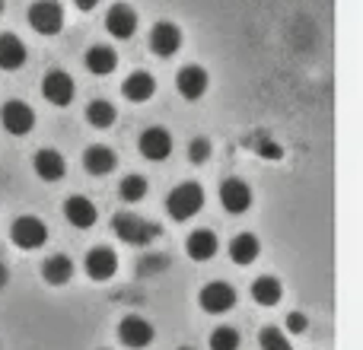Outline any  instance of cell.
I'll return each instance as SVG.
<instances>
[{
  "mask_svg": "<svg viewBox=\"0 0 363 350\" xmlns=\"http://www.w3.org/2000/svg\"><path fill=\"white\" fill-rule=\"evenodd\" d=\"M112 226H115V236H118L121 242H128V245H150L157 236H163L160 223L138 217V213H131V210L115 213Z\"/></svg>",
  "mask_w": 363,
  "mask_h": 350,
  "instance_id": "cell-1",
  "label": "cell"
},
{
  "mask_svg": "<svg viewBox=\"0 0 363 350\" xmlns=\"http://www.w3.org/2000/svg\"><path fill=\"white\" fill-rule=\"evenodd\" d=\"M201 207H204V191H201L198 181H182V185H176L169 191V198H166V210H169V217L179 220V223L191 220Z\"/></svg>",
  "mask_w": 363,
  "mask_h": 350,
  "instance_id": "cell-2",
  "label": "cell"
},
{
  "mask_svg": "<svg viewBox=\"0 0 363 350\" xmlns=\"http://www.w3.org/2000/svg\"><path fill=\"white\" fill-rule=\"evenodd\" d=\"M10 239H13V245L23 252L42 249V245L48 242V226L38 217H16L10 226Z\"/></svg>",
  "mask_w": 363,
  "mask_h": 350,
  "instance_id": "cell-3",
  "label": "cell"
},
{
  "mask_svg": "<svg viewBox=\"0 0 363 350\" xmlns=\"http://www.w3.org/2000/svg\"><path fill=\"white\" fill-rule=\"evenodd\" d=\"M29 26L38 35H57L64 26V6L57 0H35L29 6Z\"/></svg>",
  "mask_w": 363,
  "mask_h": 350,
  "instance_id": "cell-4",
  "label": "cell"
},
{
  "mask_svg": "<svg viewBox=\"0 0 363 350\" xmlns=\"http://www.w3.org/2000/svg\"><path fill=\"white\" fill-rule=\"evenodd\" d=\"M198 303H201L204 312L223 315V312H230V309L236 306V290H233L230 283H223V281H213V283H207V287H201Z\"/></svg>",
  "mask_w": 363,
  "mask_h": 350,
  "instance_id": "cell-5",
  "label": "cell"
},
{
  "mask_svg": "<svg viewBox=\"0 0 363 350\" xmlns=\"http://www.w3.org/2000/svg\"><path fill=\"white\" fill-rule=\"evenodd\" d=\"M0 125H4L10 134L23 137V134H29L32 125H35V112H32L23 99H10L0 106Z\"/></svg>",
  "mask_w": 363,
  "mask_h": 350,
  "instance_id": "cell-6",
  "label": "cell"
},
{
  "mask_svg": "<svg viewBox=\"0 0 363 350\" xmlns=\"http://www.w3.org/2000/svg\"><path fill=\"white\" fill-rule=\"evenodd\" d=\"M74 93H77V86H74V80H70V74H64V70H48V74H45L42 96L51 102V106H57V108L70 106V102H74Z\"/></svg>",
  "mask_w": 363,
  "mask_h": 350,
  "instance_id": "cell-7",
  "label": "cell"
},
{
  "mask_svg": "<svg viewBox=\"0 0 363 350\" xmlns=\"http://www.w3.org/2000/svg\"><path fill=\"white\" fill-rule=\"evenodd\" d=\"M118 338L125 347L144 350V347L153 344V325L147 319H140V315H125L118 325Z\"/></svg>",
  "mask_w": 363,
  "mask_h": 350,
  "instance_id": "cell-8",
  "label": "cell"
},
{
  "mask_svg": "<svg viewBox=\"0 0 363 350\" xmlns=\"http://www.w3.org/2000/svg\"><path fill=\"white\" fill-rule=\"evenodd\" d=\"M140 153H144L147 159H153V163H163V159H169L172 153V134L166 131V128H147L144 134H140Z\"/></svg>",
  "mask_w": 363,
  "mask_h": 350,
  "instance_id": "cell-9",
  "label": "cell"
},
{
  "mask_svg": "<svg viewBox=\"0 0 363 350\" xmlns=\"http://www.w3.org/2000/svg\"><path fill=\"white\" fill-rule=\"evenodd\" d=\"M83 268H86V274L99 283L112 281L115 271H118V255H115L112 249H106V245H99V249H93L86 258H83Z\"/></svg>",
  "mask_w": 363,
  "mask_h": 350,
  "instance_id": "cell-10",
  "label": "cell"
},
{
  "mask_svg": "<svg viewBox=\"0 0 363 350\" xmlns=\"http://www.w3.org/2000/svg\"><path fill=\"white\" fill-rule=\"evenodd\" d=\"M220 204H223L226 213H245L252 204V191L249 185H245L242 179H226L223 185H220Z\"/></svg>",
  "mask_w": 363,
  "mask_h": 350,
  "instance_id": "cell-11",
  "label": "cell"
},
{
  "mask_svg": "<svg viewBox=\"0 0 363 350\" xmlns=\"http://www.w3.org/2000/svg\"><path fill=\"white\" fill-rule=\"evenodd\" d=\"M182 48V32L176 23H157L150 29V51L160 57H172Z\"/></svg>",
  "mask_w": 363,
  "mask_h": 350,
  "instance_id": "cell-12",
  "label": "cell"
},
{
  "mask_svg": "<svg viewBox=\"0 0 363 350\" xmlns=\"http://www.w3.org/2000/svg\"><path fill=\"white\" fill-rule=\"evenodd\" d=\"M64 217H67V223L77 226V230H89V226L96 223V217H99V210H96V204L89 198L74 194V198L64 201Z\"/></svg>",
  "mask_w": 363,
  "mask_h": 350,
  "instance_id": "cell-13",
  "label": "cell"
},
{
  "mask_svg": "<svg viewBox=\"0 0 363 350\" xmlns=\"http://www.w3.org/2000/svg\"><path fill=\"white\" fill-rule=\"evenodd\" d=\"M106 29L112 32L115 38L125 42V38H131L134 32H138V13H134L128 4H115L106 16Z\"/></svg>",
  "mask_w": 363,
  "mask_h": 350,
  "instance_id": "cell-14",
  "label": "cell"
},
{
  "mask_svg": "<svg viewBox=\"0 0 363 350\" xmlns=\"http://www.w3.org/2000/svg\"><path fill=\"white\" fill-rule=\"evenodd\" d=\"M207 70L204 67H182L176 74V86H179V96H185V99H201V96L207 93Z\"/></svg>",
  "mask_w": 363,
  "mask_h": 350,
  "instance_id": "cell-15",
  "label": "cell"
},
{
  "mask_svg": "<svg viewBox=\"0 0 363 350\" xmlns=\"http://www.w3.org/2000/svg\"><path fill=\"white\" fill-rule=\"evenodd\" d=\"M32 166H35V175L42 181H57V179H64V172H67V163H64V157L57 150H38L35 159H32Z\"/></svg>",
  "mask_w": 363,
  "mask_h": 350,
  "instance_id": "cell-16",
  "label": "cell"
},
{
  "mask_svg": "<svg viewBox=\"0 0 363 350\" xmlns=\"http://www.w3.org/2000/svg\"><path fill=\"white\" fill-rule=\"evenodd\" d=\"M217 249H220V242L211 230H194L185 242L188 258H194V261H211V258L217 255Z\"/></svg>",
  "mask_w": 363,
  "mask_h": 350,
  "instance_id": "cell-17",
  "label": "cell"
},
{
  "mask_svg": "<svg viewBox=\"0 0 363 350\" xmlns=\"http://www.w3.org/2000/svg\"><path fill=\"white\" fill-rule=\"evenodd\" d=\"M121 93H125V99H131V102H147L153 93H157V83H153V77L147 74V70H134V74L121 83Z\"/></svg>",
  "mask_w": 363,
  "mask_h": 350,
  "instance_id": "cell-18",
  "label": "cell"
},
{
  "mask_svg": "<svg viewBox=\"0 0 363 350\" xmlns=\"http://www.w3.org/2000/svg\"><path fill=\"white\" fill-rule=\"evenodd\" d=\"M115 166H118V157L108 147H89L83 153V169L89 175H108V172H115Z\"/></svg>",
  "mask_w": 363,
  "mask_h": 350,
  "instance_id": "cell-19",
  "label": "cell"
},
{
  "mask_svg": "<svg viewBox=\"0 0 363 350\" xmlns=\"http://www.w3.org/2000/svg\"><path fill=\"white\" fill-rule=\"evenodd\" d=\"M26 64V45L13 32L0 35V70H19Z\"/></svg>",
  "mask_w": 363,
  "mask_h": 350,
  "instance_id": "cell-20",
  "label": "cell"
},
{
  "mask_svg": "<svg viewBox=\"0 0 363 350\" xmlns=\"http://www.w3.org/2000/svg\"><path fill=\"white\" fill-rule=\"evenodd\" d=\"M118 67V55H115L108 45H93L86 51V70L96 77H108L112 70Z\"/></svg>",
  "mask_w": 363,
  "mask_h": 350,
  "instance_id": "cell-21",
  "label": "cell"
},
{
  "mask_svg": "<svg viewBox=\"0 0 363 350\" xmlns=\"http://www.w3.org/2000/svg\"><path fill=\"white\" fill-rule=\"evenodd\" d=\"M284 296V287L277 277L264 274V277H255V283H252V300L258 303V306H277Z\"/></svg>",
  "mask_w": 363,
  "mask_h": 350,
  "instance_id": "cell-22",
  "label": "cell"
},
{
  "mask_svg": "<svg viewBox=\"0 0 363 350\" xmlns=\"http://www.w3.org/2000/svg\"><path fill=\"white\" fill-rule=\"evenodd\" d=\"M42 277L51 287H64V283L74 277V261H70L67 255H51L48 261L42 264Z\"/></svg>",
  "mask_w": 363,
  "mask_h": 350,
  "instance_id": "cell-23",
  "label": "cell"
},
{
  "mask_svg": "<svg viewBox=\"0 0 363 350\" xmlns=\"http://www.w3.org/2000/svg\"><path fill=\"white\" fill-rule=\"evenodd\" d=\"M258 239L252 236V232H239V236H233V242H230V258L236 264H252L258 258Z\"/></svg>",
  "mask_w": 363,
  "mask_h": 350,
  "instance_id": "cell-24",
  "label": "cell"
},
{
  "mask_svg": "<svg viewBox=\"0 0 363 350\" xmlns=\"http://www.w3.org/2000/svg\"><path fill=\"white\" fill-rule=\"evenodd\" d=\"M115 118H118V112H115V106L108 99H96V102H89V108H86V121L93 128H112L115 125Z\"/></svg>",
  "mask_w": 363,
  "mask_h": 350,
  "instance_id": "cell-25",
  "label": "cell"
},
{
  "mask_svg": "<svg viewBox=\"0 0 363 350\" xmlns=\"http://www.w3.org/2000/svg\"><path fill=\"white\" fill-rule=\"evenodd\" d=\"M118 194H121V201H128V204H134V201H144L147 179H144V175H125V179H121Z\"/></svg>",
  "mask_w": 363,
  "mask_h": 350,
  "instance_id": "cell-26",
  "label": "cell"
},
{
  "mask_svg": "<svg viewBox=\"0 0 363 350\" xmlns=\"http://www.w3.org/2000/svg\"><path fill=\"white\" fill-rule=\"evenodd\" d=\"M258 347L262 350H294L290 347V341H287V334H284L281 328H274V325H268V328L258 332Z\"/></svg>",
  "mask_w": 363,
  "mask_h": 350,
  "instance_id": "cell-27",
  "label": "cell"
},
{
  "mask_svg": "<svg viewBox=\"0 0 363 350\" xmlns=\"http://www.w3.org/2000/svg\"><path fill=\"white\" fill-rule=\"evenodd\" d=\"M211 350H239V332L220 325L217 332L211 334Z\"/></svg>",
  "mask_w": 363,
  "mask_h": 350,
  "instance_id": "cell-28",
  "label": "cell"
},
{
  "mask_svg": "<svg viewBox=\"0 0 363 350\" xmlns=\"http://www.w3.org/2000/svg\"><path fill=\"white\" fill-rule=\"evenodd\" d=\"M188 159H191L194 166L207 163V159H211V140H204V137H194L191 144H188Z\"/></svg>",
  "mask_w": 363,
  "mask_h": 350,
  "instance_id": "cell-29",
  "label": "cell"
},
{
  "mask_svg": "<svg viewBox=\"0 0 363 350\" xmlns=\"http://www.w3.org/2000/svg\"><path fill=\"white\" fill-rule=\"evenodd\" d=\"M255 150L262 153V157H268V159H281V144H274V140L268 137V134H262V137L255 140Z\"/></svg>",
  "mask_w": 363,
  "mask_h": 350,
  "instance_id": "cell-30",
  "label": "cell"
},
{
  "mask_svg": "<svg viewBox=\"0 0 363 350\" xmlns=\"http://www.w3.org/2000/svg\"><path fill=\"white\" fill-rule=\"evenodd\" d=\"M306 325H309V322H306V315H303V312H290V315H287V332H290V334L306 332Z\"/></svg>",
  "mask_w": 363,
  "mask_h": 350,
  "instance_id": "cell-31",
  "label": "cell"
},
{
  "mask_svg": "<svg viewBox=\"0 0 363 350\" xmlns=\"http://www.w3.org/2000/svg\"><path fill=\"white\" fill-rule=\"evenodd\" d=\"M74 4L80 6L83 13H89V10H93V6H96V4H99V0H74Z\"/></svg>",
  "mask_w": 363,
  "mask_h": 350,
  "instance_id": "cell-32",
  "label": "cell"
},
{
  "mask_svg": "<svg viewBox=\"0 0 363 350\" xmlns=\"http://www.w3.org/2000/svg\"><path fill=\"white\" fill-rule=\"evenodd\" d=\"M6 281H10V271H6V264L0 261V290L6 287Z\"/></svg>",
  "mask_w": 363,
  "mask_h": 350,
  "instance_id": "cell-33",
  "label": "cell"
},
{
  "mask_svg": "<svg viewBox=\"0 0 363 350\" xmlns=\"http://www.w3.org/2000/svg\"><path fill=\"white\" fill-rule=\"evenodd\" d=\"M0 13H4V0H0Z\"/></svg>",
  "mask_w": 363,
  "mask_h": 350,
  "instance_id": "cell-34",
  "label": "cell"
},
{
  "mask_svg": "<svg viewBox=\"0 0 363 350\" xmlns=\"http://www.w3.org/2000/svg\"><path fill=\"white\" fill-rule=\"evenodd\" d=\"M179 350H194V347H179Z\"/></svg>",
  "mask_w": 363,
  "mask_h": 350,
  "instance_id": "cell-35",
  "label": "cell"
}]
</instances>
